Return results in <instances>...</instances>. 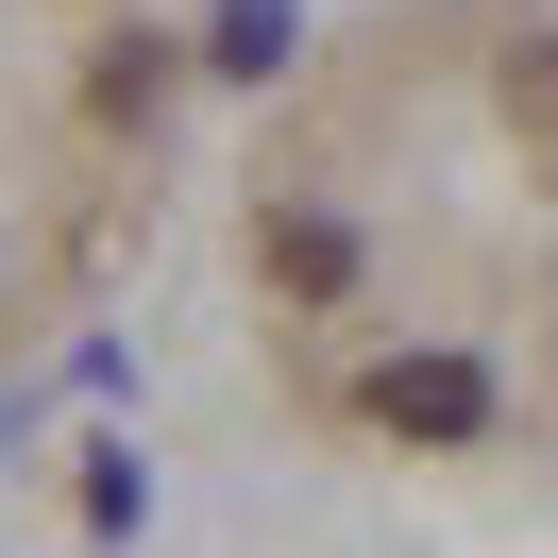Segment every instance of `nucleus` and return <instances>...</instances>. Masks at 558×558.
Masks as SVG:
<instances>
[{"mask_svg":"<svg viewBox=\"0 0 558 558\" xmlns=\"http://www.w3.org/2000/svg\"><path fill=\"white\" fill-rule=\"evenodd\" d=\"M373 423H389V440H474V423H490V373H474V355H389V373H373Z\"/></svg>","mask_w":558,"mask_h":558,"instance_id":"nucleus-1","label":"nucleus"},{"mask_svg":"<svg viewBox=\"0 0 558 558\" xmlns=\"http://www.w3.org/2000/svg\"><path fill=\"white\" fill-rule=\"evenodd\" d=\"M271 288H355V238L339 220H271Z\"/></svg>","mask_w":558,"mask_h":558,"instance_id":"nucleus-2","label":"nucleus"},{"mask_svg":"<svg viewBox=\"0 0 558 558\" xmlns=\"http://www.w3.org/2000/svg\"><path fill=\"white\" fill-rule=\"evenodd\" d=\"M204 51H220V69H288V0H220Z\"/></svg>","mask_w":558,"mask_h":558,"instance_id":"nucleus-3","label":"nucleus"},{"mask_svg":"<svg viewBox=\"0 0 558 558\" xmlns=\"http://www.w3.org/2000/svg\"><path fill=\"white\" fill-rule=\"evenodd\" d=\"M508 119H524V136H558V35L508 51Z\"/></svg>","mask_w":558,"mask_h":558,"instance_id":"nucleus-4","label":"nucleus"}]
</instances>
